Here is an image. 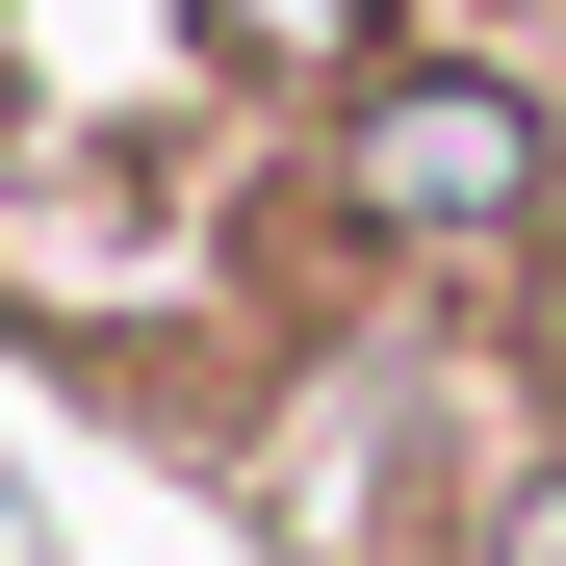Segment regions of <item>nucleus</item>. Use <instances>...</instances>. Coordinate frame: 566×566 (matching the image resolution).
<instances>
[{"label": "nucleus", "instance_id": "nucleus-1", "mask_svg": "<svg viewBox=\"0 0 566 566\" xmlns=\"http://www.w3.org/2000/svg\"><path fill=\"white\" fill-rule=\"evenodd\" d=\"M335 207L387 232V258H515V232L566 207V129H541V77L412 52V77H360V104H335Z\"/></svg>", "mask_w": 566, "mask_h": 566}, {"label": "nucleus", "instance_id": "nucleus-2", "mask_svg": "<svg viewBox=\"0 0 566 566\" xmlns=\"http://www.w3.org/2000/svg\"><path fill=\"white\" fill-rule=\"evenodd\" d=\"M207 52H232V77H310V104H360V77H387V0H207Z\"/></svg>", "mask_w": 566, "mask_h": 566}, {"label": "nucleus", "instance_id": "nucleus-3", "mask_svg": "<svg viewBox=\"0 0 566 566\" xmlns=\"http://www.w3.org/2000/svg\"><path fill=\"white\" fill-rule=\"evenodd\" d=\"M463 566H566V438H515V463H490V541H463Z\"/></svg>", "mask_w": 566, "mask_h": 566}, {"label": "nucleus", "instance_id": "nucleus-4", "mask_svg": "<svg viewBox=\"0 0 566 566\" xmlns=\"http://www.w3.org/2000/svg\"><path fill=\"white\" fill-rule=\"evenodd\" d=\"M0 566H27V490H0Z\"/></svg>", "mask_w": 566, "mask_h": 566}]
</instances>
